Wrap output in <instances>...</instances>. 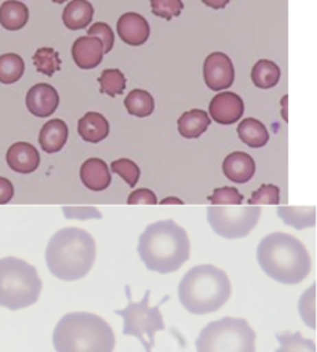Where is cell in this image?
I'll list each match as a JSON object with an SVG mask.
<instances>
[{
    "instance_id": "ac0fdd59",
    "label": "cell",
    "mask_w": 317,
    "mask_h": 352,
    "mask_svg": "<svg viewBox=\"0 0 317 352\" xmlns=\"http://www.w3.org/2000/svg\"><path fill=\"white\" fill-rule=\"evenodd\" d=\"M69 138V128L63 120L54 118L43 125L38 133V143L41 148L48 153H58L63 148Z\"/></svg>"
},
{
    "instance_id": "603a6c76",
    "label": "cell",
    "mask_w": 317,
    "mask_h": 352,
    "mask_svg": "<svg viewBox=\"0 0 317 352\" xmlns=\"http://www.w3.org/2000/svg\"><path fill=\"white\" fill-rule=\"evenodd\" d=\"M237 135L250 147H262L268 143L269 133L266 126L255 118H244L237 126Z\"/></svg>"
},
{
    "instance_id": "7c38bea8",
    "label": "cell",
    "mask_w": 317,
    "mask_h": 352,
    "mask_svg": "<svg viewBox=\"0 0 317 352\" xmlns=\"http://www.w3.org/2000/svg\"><path fill=\"white\" fill-rule=\"evenodd\" d=\"M26 107L30 114L36 117H48L55 113L59 104V94L58 91L45 82H40L33 85L25 99Z\"/></svg>"
},
{
    "instance_id": "8992f818",
    "label": "cell",
    "mask_w": 317,
    "mask_h": 352,
    "mask_svg": "<svg viewBox=\"0 0 317 352\" xmlns=\"http://www.w3.org/2000/svg\"><path fill=\"white\" fill-rule=\"evenodd\" d=\"M43 289L37 270L18 257L0 258V307L11 311L37 302Z\"/></svg>"
},
{
    "instance_id": "8d00e7d4",
    "label": "cell",
    "mask_w": 317,
    "mask_h": 352,
    "mask_svg": "<svg viewBox=\"0 0 317 352\" xmlns=\"http://www.w3.org/2000/svg\"><path fill=\"white\" fill-rule=\"evenodd\" d=\"M126 202L129 205H134V204L155 205V204H158V199H156V195L154 194V191H151L150 188H137L129 194Z\"/></svg>"
},
{
    "instance_id": "7402d4cb",
    "label": "cell",
    "mask_w": 317,
    "mask_h": 352,
    "mask_svg": "<svg viewBox=\"0 0 317 352\" xmlns=\"http://www.w3.org/2000/svg\"><path fill=\"white\" fill-rule=\"evenodd\" d=\"M29 19L27 7L16 0H7L0 6V25L7 30L22 29Z\"/></svg>"
},
{
    "instance_id": "52a82bcc",
    "label": "cell",
    "mask_w": 317,
    "mask_h": 352,
    "mask_svg": "<svg viewBox=\"0 0 317 352\" xmlns=\"http://www.w3.org/2000/svg\"><path fill=\"white\" fill-rule=\"evenodd\" d=\"M195 346L196 352H255V331L244 318L224 316L200 330Z\"/></svg>"
},
{
    "instance_id": "5b68a950",
    "label": "cell",
    "mask_w": 317,
    "mask_h": 352,
    "mask_svg": "<svg viewBox=\"0 0 317 352\" xmlns=\"http://www.w3.org/2000/svg\"><path fill=\"white\" fill-rule=\"evenodd\" d=\"M178 300L191 314L218 311L231 297V280L225 271L213 264L192 267L178 283Z\"/></svg>"
},
{
    "instance_id": "2e32d148",
    "label": "cell",
    "mask_w": 317,
    "mask_h": 352,
    "mask_svg": "<svg viewBox=\"0 0 317 352\" xmlns=\"http://www.w3.org/2000/svg\"><path fill=\"white\" fill-rule=\"evenodd\" d=\"M80 179L88 190L103 191L111 183V173L103 160L88 158L80 168Z\"/></svg>"
},
{
    "instance_id": "ffe728a7",
    "label": "cell",
    "mask_w": 317,
    "mask_h": 352,
    "mask_svg": "<svg viewBox=\"0 0 317 352\" xmlns=\"http://www.w3.org/2000/svg\"><path fill=\"white\" fill-rule=\"evenodd\" d=\"M93 6L88 0H71L63 10L62 21L70 30L86 28L93 18Z\"/></svg>"
},
{
    "instance_id": "ab89813d",
    "label": "cell",
    "mask_w": 317,
    "mask_h": 352,
    "mask_svg": "<svg viewBox=\"0 0 317 352\" xmlns=\"http://www.w3.org/2000/svg\"><path fill=\"white\" fill-rule=\"evenodd\" d=\"M207 7H211L214 10H220V8H224L229 0H202Z\"/></svg>"
},
{
    "instance_id": "f35d334b",
    "label": "cell",
    "mask_w": 317,
    "mask_h": 352,
    "mask_svg": "<svg viewBox=\"0 0 317 352\" xmlns=\"http://www.w3.org/2000/svg\"><path fill=\"white\" fill-rule=\"evenodd\" d=\"M14 197V186L7 179L0 176V205L8 204Z\"/></svg>"
},
{
    "instance_id": "e575fe53",
    "label": "cell",
    "mask_w": 317,
    "mask_h": 352,
    "mask_svg": "<svg viewBox=\"0 0 317 352\" xmlns=\"http://www.w3.org/2000/svg\"><path fill=\"white\" fill-rule=\"evenodd\" d=\"M314 286H316V285H312V286L302 294V297H301V300H299V305H298L299 314H301L303 322H305L309 327H312V329H314V326H316V324H314V290H316Z\"/></svg>"
},
{
    "instance_id": "7a4b0ae2",
    "label": "cell",
    "mask_w": 317,
    "mask_h": 352,
    "mask_svg": "<svg viewBox=\"0 0 317 352\" xmlns=\"http://www.w3.org/2000/svg\"><path fill=\"white\" fill-rule=\"evenodd\" d=\"M96 258L93 236L81 228L66 227L56 231L47 248L45 263L49 272L62 280H77L88 275Z\"/></svg>"
},
{
    "instance_id": "1f68e13d",
    "label": "cell",
    "mask_w": 317,
    "mask_h": 352,
    "mask_svg": "<svg viewBox=\"0 0 317 352\" xmlns=\"http://www.w3.org/2000/svg\"><path fill=\"white\" fill-rule=\"evenodd\" d=\"M150 4L154 15L167 21L178 16L184 8L183 0H150Z\"/></svg>"
},
{
    "instance_id": "30bf717a",
    "label": "cell",
    "mask_w": 317,
    "mask_h": 352,
    "mask_svg": "<svg viewBox=\"0 0 317 352\" xmlns=\"http://www.w3.org/2000/svg\"><path fill=\"white\" fill-rule=\"evenodd\" d=\"M203 78L213 91L229 88L235 80V69L229 56L224 52H211L203 63Z\"/></svg>"
},
{
    "instance_id": "d6986e66",
    "label": "cell",
    "mask_w": 317,
    "mask_h": 352,
    "mask_svg": "<svg viewBox=\"0 0 317 352\" xmlns=\"http://www.w3.org/2000/svg\"><path fill=\"white\" fill-rule=\"evenodd\" d=\"M78 135L82 140L89 143H99L107 138L110 126L106 117L96 111H88L78 120Z\"/></svg>"
},
{
    "instance_id": "484cf974",
    "label": "cell",
    "mask_w": 317,
    "mask_h": 352,
    "mask_svg": "<svg viewBox=\"0 0 317 352\" xmlns=\"http://www.w3.org/2000/svg\"><path fill=\"white\" fill-rule=\"evenodd\" d=\"M279 348L276 352H316L313 340L305 338L299 331H281L276 333Z\"/></svg>"
},
{
    "instance_id": "60d3db41",
    "label": "cell",
    "mask_w": 317,
    "mask_h": 352,
    "mask_svg": "<svg viewBox=\"0 0 317 352\" xmlns=\"http://www.w3.org/2000/svg\"><path fill=\"white\" fill-rule=\"evenodd\" d=\"M161 204L162 205H165V204H183V201L181 199H178V198H176V197H167V198H163L162 201H161Z\"/></svg>"
},
{
    "instance_id": "3957f363",
    "label": "cell",
    "mask_w": 317,
    "mask_h": 352,
    "mask_svg": "<svg viewBox=\"0 0 317 352\" xmlns=\"http://www.w3.org/2000/svg\"><path fill=\"white\" fill-rule=\"evenodd\" d=\"M262 271L284 285H298L310 272L312 260L303 243L285 232H272L262 238L257 248Z\"/></svg>"
},
{
    "instance_id": "4fadbf2b",
    "label": "cell",
    "mask_w": 317,
    "mask_h": 352,
    "mask_svg": "<svg viewBox=\"0 0 317 352\" xmlns=\"http://www.w3.org/2000/svg\"><path fill=\"white\" fill-rule=\"evenodd\" d=\"M104 55L103 43L97 37L81 36L71 47V56L80 69L88 70L100 65Z\"/></svg>"
},
{
    "instance_id": "b9f144b4",
    "label": "cell",
    "mask_w": 317,
    "mask_h": 352,
    "mask_svg": "<svg viewBox=\"0 0 317 352\" xmlns=\"http://www.w3.org/2000/svg\"><path fill=\"white\" fill-rule=\"evenodd\" d=\"M287 99H288V96H284L283 99H281V104H283V113H281V117L287 121V111H285V104H287Z\"/></svg>"
},
{
    "instance_id": "6da1fadb",
    "label": "cell",
    "mask_w": 317,
    "mask_h": 352,
    "mask_svg": "<svg viewBox=\"0 0 317 352\" xmlns=\"http://www.w3.org/2000/svg\"><path fill=\"white\" fill-rule=\"evenodd\" d=\"M187 231L174 220H159L145 227L139 236L137 253L147 270L170 274L189 258Z\"/></svg>"
},
{
    "instance_id": "9a60e30c",
    "label": "cell",
    "mask_w": 317,
    "mask_h": 352,
    "mask_svg": "<svg viewBox=\"0 0 317 352\" xmlns=\"http://www.w3.org/2000/svg\"><path fill=\"white\" fill-rule=\"evenodd\" d=\"M5 161L8 166L18 173H32L40 165V154L33 144L16 142L7 150Z\"/></svg>"
},
{
    "instance_id": "5bb4252c",
    "label": "cell",
    "mask_w": 317,
    "mask_h": 352,
    "mask_svg": "<svg viewBox=\"0 0 317 352\" xmlns=\"http://www.w3.org/2000/svg\"><path fill=\"white\" fill-rule=\"evenodd\" d=\"M118 36L129 45H141L150 37V25L137 12H125L117 22Z\"/></svg>"
},
{
    "instance_id": "d6a6232c",
    "label": "cell",
    "mask_w": 317,
    "mask_h": 352,
    "mask_svg": "<svg viewBox=\"0 0 317 352\" xmlns=\"http://www.w3.org/2000/svg\"><path fill=\"white\" fill-rule=\"evenodd\" d=\"M280 201V190L274 184H262L248 199L250 205H276Z\"/></svg>"
},
{
    "instance_id": "4316f807",
    "label": "cell",
    "mask_w": 317,
    "mask_h": 352,
    "mask_svg": "<svg viewBox=\"0 0 317 352\" xmlns=\"http://www.w3.org/2000/svg\"><path fill=\"white\" fill-rule=\"evenodd\" d=\"M124 104L130 116L140 118L150 116L155 107L152 95L144 89H132L126 95Z\"/></svg>"
},
{
    "instance_id": "ba28073f",
    "label": "cell",
    "mask_w": 317,
    "mask_h": 352,
    "mask_svg": "<svg viewBox=\"0 0 317 352\" xmlns=\"http://www.w3.org/2000/svg\"><path fill=\"white\" fill-rule=\"evenodd\" d=\"M125 294L128 297V305L122 309L115 311V314L124 319L122 333L125 336L136 337L143 344L144 351L151 352L152 346L155 345V333L165 329L163 316L159 311V307L169 298V296H165L158 305L150 307V290H147L143 298L137 302L132 300L130 286L128 285H125Z\"/></svg>"
},
{
    "instance_id": "8fae6325",
    "label": "cell",
    "mask_w": 317,
    "mask_h": 352,
    "mask_svg": "<svg viewBox=\"0 0 317 352\" xmlns=\"http://www.w3.org/2000/svg\"><path fill=\"white\" fill-rule=\"evenodd\" d=\"M244 110L242 98L235 92L217 94L209 104V113L211 118L222 125H229L240 120Z\"/></svg>"
},
{
    "instance_id": "cb8c5ba5",
    "label": "cell",
    "mask_w": 317,
    "mask_h": 352,
    "mask_svg": "<svg viewBox=\"0 0 317 352\" xmlns=\"http://www.w3.org/2000/svg\"><path fill=\"white\" fill-rule=\"evenodd\" d=\"M277 213L285 224L292 226L296 230L313 227L316 224V210L313 206H280L277 209Z\"/></svg>"
},
{
    "instance_id": "f546056e",
    "label": "cell",
    "mask_w": 317,
    "mask_h": 352,
    "mask_svg": "<svg viewBox=\"0 0 317 352\" xmlns=\"http://www.w3.org/2000/svg\"><path fill=\"white\" fill-rule=\"evenodd\" d=\"M99 84H100V92L107 94L108 96H115L125 91L126 80L121 70L106 69L99 77Z\"/></svg>"
},
{
    "instance_id": "74e56055",
    "label": "cell",
    "mask_w": 317,
    "mask_h": 352,
    "mask_svg": "<svg viewBox=\"0 0 317 352\" xmlns=\"http://www.w3.org/2000/svg\"><path fill=\"white\" fill-rule=\"evenodd\" d=\"M64 216L69 219H91V217H100V213L93 208H63Z\"/></svg>"
},
{
    "instance_id": "7bdbcfd3",
    "label": "cell",
    "mask_w": 317,
    "mask_h": 352,
    "mask_svg": "<svg viewBox=\"0 0 317 352\" xmlns=\"http://www.w3.org/2000/svg\"><path fill=\"white\" fill-rule=\"evenodd\" d=\"M54 3H56V4H62V3H64V1H67V0H52Z\"/></svg>"
},
{
    "instance_id": "836d02e7",
    "label": "cell",
    "mask_w": 317,
    "mask_h": 352,
    "mask_svg": "<svg viewBox=\"0 0 317 352\" xmlns=\"http://www.w3.org/2000/svg\"><path fill=\"white\" fill-rule=\"evenodd\" d=\"M213 205H240L243 195L235 187H218L209 197Z\"/></svg>"
},
{
    "instance_id": "d4e9b609",
    "label": "cell",
    "mask_w": 317,
    "mask_h": 352,
    "mask_svg": "<svg viewBox=\"0 0 317 352\" xmlns=\"http://www.w3.org/2000/svg\"><path fill=\"white\" fill-rule=\"evenodd\" d=\"M280 78V69L279 66L268 59L258 60L251 70V80L255 87L268 89L274 87Z\"/></svg>"
},
{
    "instance_id": "e0dca14e",
    "label": "cell",
    "mask_w": 317,
    "mask_h": 352,
    "mask_svg": "<svg viewBox=\"0 0 317 352\" xmlns=\"http://www.w3.org/2000/svg\"><path fill=\"white\" fill-rule=\"evenodd\" d=\"M224 175L235 183H247L255 172L253 157L244 151H233L222 162Z\"/></svg>"
},
{
    "instance_id": "d590c367",
    "label": "cell",
    "mask_w": 317,
    "mask_h": 352,
    "mask_svg": "<svg viewBox=\"0 0 317 352\" xmlns=\"http://www.w3.org/2000/svg\"><path fill=\"white\" fill-rule=\"evenodd\" d=\"M88 36L97 37L104 47V54L110 52L114 45V33L111 28L104 22H95L91 28H88Z\"/></svg>"
},
{
    "instance_id": "83f0119b",
    "label": "cell",
    "mask_w": 317,
    "mask_h": 352,
    "mask_svg": "<svg viewBox=\"0 0 317 352\" xmlns=\"http://www.w3.org/2000/svg\"><path fill=\"white\" fill-rule=\"evenodd\" d=\"M25 72L23 59L14 52L0 55V82L12 84L16 82Z\"/></svg>"
},
{
    "instance_id": "44dd1931",
    "label": "cell",
    "mask_w": 317,
    "mask_h": 352,
    "mask_svg": "<svg viewBox=\"0 0 317 352\" xmlns=\"http://www.w3.org/2000/svg\"><path fill=\"white\" fill-rule=\"evenodd\" d=\"M210 125V117L204 110L192 109L180 116L177 120V129L183 138L196 139Z\"/></svg>"
},
{
    "instance_id": "f1b7e54d",
    "label": "cell",
    "mask_w": 317,
    "mask_h": 352,
    "mask_svg": "<svg viewBox=\"0 0 317 352\" xmlns=\"http://www.w3.org/2000/svg\"><path fill=\"white\" fill-rule=\"evenodd\" d=\"M33 63L37 72L51 77L55 72L60 69L59 54L51 47H41L33 55Z\"/></svg>"
},
{
    "instance_id": "4dcf8cb0",
    "label": "cell",
    "mask_w": 317,
    "mask_h": 352,
    "mask_svg": "<svg viewBox=\"0 0 317 352\" xmlns=\"http://www.w3.org/2000/svg\"><path fill=\"white\" fill-rule=\"evenodd\" d=\"M111 170L119 175L129 187H134L140 177V168L129 158H119L111 162Z\"/></svg>"
},
{
    "instance_id": "277c9868",
    "label": "cell",
    "mask_w": 317,
    "mask_h": 352,
    "mask_svg": "<svg viewBox=\"0 0 317 352\" xmlns=\"http://www.w3.org/2000/svg\"><path fill=\"white\" fill-rule=\"evenodd\" d=\"M52 342L56 352H113L115 336L99 315L70 312L56 323Z\"/></svg>"
},
{
    "instance_id": "9c48e42d",
    "label": "cell",
    "mask_w": 317,
    "mask_h": 352,
    "mask_svg": "<svg viewBox=\"0 0 317 352\" xmlns=\"http://www.w3.org/2000/svg\"><path fill=\"white\" fill-rule=\"evenodd\" d=\"M261 216L257 205H211L207 208V221L213 231L226 239L243 238L251 232Z\"/></svg>"
}]
</instances>
